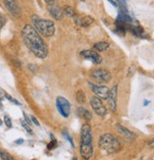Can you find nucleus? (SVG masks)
Returning a JSON list of instances; mask_svg holds the SVG:
<instances>
[{"label": "nucleus", "instance_id": "5701e85b", "mask_svg": "<svg viewBox=\"0 0 154 160\" xmlns=\"http://www.w3.org/2000/svg\"><path fill=\"white\" fill-rule=\"evenodd\" d=\"M63 136H64V138H65V139H67L68 141H69V143L74 147V142H73V139H72V138L68 135V133L67 132H63Z\"/></svg>", "mask_w": 154, "mask_h": 160}, {"label": "nucleus", "instance_id": "b1692460", "mask_svg": "<svg viewBox=\"0 0 154 160\" xmlns=\"http://www.w3.org/2000/svg\"><path fill=\"white\" fill-rule=\"evenodd\" d=\"M22 125H23V127L25 128V129H26L29 134H31V135H32V131H31V129L29 128V124H27V123L25 122V121H22Z\"/></svg>", "mask_w": 154, "mask_h": 160}, {"label": "nucleus", "instance_id": "a878e982", "mask_svg": "<svg viewBox=\"0 0 154 160\" xmlns=\"http://www.w3.org/2000/svg\"><path fill=\"white\" fill-rule=\"evenodd\" d=\"M147 145H148L150 148H154V138L151 139V140H149L148 143H147Z\"/></svg>", "mask_w": 154, "mask_h": 160}, {"label": "nucleus", "instance_id": "9b49d317", "mask_svg": "<svg viewBox=\"0 0 154 160\" xmlns=\"http://www.w3.org/2000/svg\"><path fill=\"white\" fill-rule=\"evenodd\" d=\"M48 12L50 13V15L56 19V20H61L64 18V10H61L58 5L56 4H50L48 5Z\"/></svg>", "mask_w": 154, "mask_h": 160}, {"label": "nucleus", "instance_id": "ddd939ff", "mask_svg": "<svg viewBox=\"0 0 154 160\" xmlns=\"http://www.w3.org/2000/svg\"><path fill=\"white\" fill-rule=\"evenodd\" d=\"M116 129H117V132H118L121 136H123L124 138H126L127 139H129V140L134 139V138H135L134 134H133L132 132H131L129 129H127V128H125L124 126H122L121 124H117V125H116Z\"/></svg>", "mask_w": 154, "mask_h": 160}, {"label": "nucleus", "instance_id": "473e14b6", "mask_svg": "<svg viewBox=\"0 0 154 160\" xmlns=\"http://www.w3.org/2000/svg\"><path fill=\"white\" fill-rule=\"evenodd\" d=\"M73 160H78V159H77V158L75 157V158H73Z\"/></svg>", "mask_w": 154, "mask_h": 160}, {"label": "nucleus", "instance_id": "aec40b11", "mask_svg": "<svg viewBox=\"0 0 154 160\" xmlns=\"http://www.w3.org/2000/svg\"><path fill=\"white\" fill-rule=\"evenodd\" d=\"M0 158L2 160H14L13 157L4 150H0Z\"/></svg>", "mask_w": 154, "mask_h": 160}, {"label": "nucleus", "instance_id": "bb28decb", "mask_svg": "<svg viewBox=\"0 0 154 160\" xmlns=\"http://www.w3.org/2000/svg\"><path fill=\"white\" fill-rule=\"evenodd\" d=\"M31 120H32V121H33L37 126H39V125H40V123L38 122V120L36 119V118H35V117H33V116H32V117H31Z\"/></svg>", "mask_w": 154, "mask_h": 160}, {"label": "nucleus", "instance_id": "4be33fe9", "mask_svg": "<svg viewBox=\"0 0 154 160\" xmlns=\"http://www.w3.org/2000/svg\"><path fill=\"white\" fill-rule=\"evenodd\" d=\"M4 122H5V124H6L7 127H9V128H12V120H11V118H10L9 116H5L4 117Z\"/></svg>", "mask_w": 154, "mask_h": 160}, {"label": "nucleus", "instance_id": "f03ea898", "mask_svg": "<svg viewBox=\"0 0 154 160\" xmlns=\"http://www.w3.org/2000/svg\"><path fill=\"white\" fill-rule=\"evenodd\" d=\"M81 142H80V155L83 159L89 160L94 153L93 148V136L89 124H84L81 127Z\"/></svg>", "mask_w": 154, "mask_h": 160}, {"label": "nucleus", "instance_id": "9d476101", "mask_svg": "<svg viewBox=\"0 0 154 160\" xmlns=\"http://www.w3.org/2000/svg\"><path fill=\"white\" fill-rule=\"evenodd\" d=\"M92 87V90L93 92L97 95V97L99 99H103V100H107L109 97V93H110V89L105 86V85H96V84H90Z\"/></svg>", "mask_w": 154, "mask_h": 160}, {"label": "nucleus", "instance_id": "393cba45", "mask_svg": "<svg viewBox=\"0 0 154 160\" xmlns=\"http://www.w3.org/2000/svg\"><path fill=\"white\" fill-rule=\"evenodd\" d=\"M5 24H6V18L1 13H0V29L4 27Z\"/></svg>", "mask_w": 154, "mask_h": 160}, {"label": "nucleus", "instance_id": "4468645a", "mask_svg": "<svg viewBox=\"0 0 154 160\" xmlns=\"http://www.w3.org/2000/svg\"><path fill=\"white\" fill-rule=\"evenodd\" d=\"M94 22V18L92 16L86 15V16H82L80 18H77L76 19V23L78 26L82 27V28H87L90 25H92Z\"/></svg>", "mask_w": 154, "mask_h": 160}, {"label": "nucleus", "instance_id": "7ed1b4c3", "mask_svg": "<svg viewBox=\"0 0 154 160\" xmlns=\"http://www.w3.org/2000/svg\"><path fill=\"white\" fill-rule=\"evenodd\" d=\"M31 22L33 28L37 30V32L45 37H51L55 33V25L52 21L40 18L37 15L31 16Z\"/></svg>", "mask_w": 154, "mask_h": 160}, {"label": "nucleus", "instance_id": "c756f323", "mask_svg": "<svg viewBox=\"0 0 154 160\" xmlns=\"http://www.w3.org/2000/svg\"><path fill=\"white\" fill-rule=\"evenodd\" d=\"M23 141H24V140L21 138V139H17V140L15 141V143H16V144H22V143H23Z\"/></svg>", "mask_w": 154, "mask_h": 160}, {"label": "nucleus", "instance_id": "f257e3e1", "mask_svg": "<svg viewBox=\"0 0 154 160\" xmlns=\"http://www.w3.org/2000/svg\"><path fill=\"white\" fill-rule=\"evenodd\" d=\"M22 37L25 45L35 56L40 59H45L47 56V46L33 26L25 25L22 29Z\"/></svg>", "mask_w": 154, "mask_h": 160}, {"label": "nucleus", "instance_id": "cd10ccee", "mask_svg": "<svg viewBox=\"0 0 154 160\" xmlns=\"http://www.w3.org/2000/svg\"><path fill=\"white\" fill-rule=\"evenodd\" d=\"M45 1H46L48 5H50V4H53V3L56 1V0H45Z\"/></svg>", "mask_w": 154, "mask_h": 160}, {"label": "nucleus", "instance_id": "dca6fc26", "mask_svg": "<svg viewBox=\"0 0 154 160\" xmlns=\"http://www.w3.org/2000/svg\"><path fill=\"white\" fill-rule=\"evenodd\" d=\"M77 113L79 115V118H83V119H86V120H91L93 118V115L90 111H88L87 109L83 108V107H79L77 109Z\"/></svg>", "mask_w": 154, "mask_h": 160}, {"label": "nucleus", "instance_id": "20e7f679", "mask_svg": "<svg viewBox=\"0 0 154 160\" xmlns=\"http://www.w3.org/2000/svg\"><path fill=\"white\" fill-rule=\"evenodd\" d=\"M99 146L101 150L108 153H114L121 149L120 141L112 134L106 133L102 135L99 141Z\"/></svg>", "mask_w": 154, "mask_h": 160}, {"label": "nucleus", "instance_id": "412c9836", "mask_svg": "<svg viewBox=\"0 0 154 160\" xmlns=\"http://www.w3.org/2000/svg\"><path fill=\"white\" fill-rule=\"evenodd\" d=\"M52 138H53V137H52ZM57 145H58V143H57V141H56V139H52V141H50V143L47 145V149L48 150H54L56 147H57Z\"/></svg>", "mask_w": 154, "mask_h": 160}, {"label": "nucleus", "instance_id": "0eeeda50", "mask_svg": "<svg viewBox=\"0 0 154 160\" xmlns=\"http://www.w3.org/2000/svg\"><path fill=\"white\" fill-rule=\"evenodd\" d=\"M90 104L93 108V110L96 112V114H98L99 117H105L107 115V110L105 105L102 103L101 99L98 98V97H92L90 100Z\"/></svg>", "mask_w": 154, "mask_h": 160}, {"label": "nucleus", "instance_id": "c85d7f7f", "mask_svg": "<svg viewBox=\"0 0 154 160\" xmlns=\"http://www.w3.org/2000/svg\"><path fill=\"white\" fill-rule=\"evenodd\" d=\"M108 1H109L110 3H112V4H113L114 7H117V4H116V2H114L113 0H108Z\"/></svg>", "mask_w": 154, "mask_h": 160}, {"label": "nucleus", "instance_id": "2eb2a0df", "mask_svg": "<svg viewBox=\"0 0 154 160\" xmlns=\"http://www.w3.org/2000/svg\"><path fill=\"white\" fill-rule=\"evenodd\" d=\"M128 30L134 36H137V37H141L144 34V29L140 26H134L132 24H129Z\"/></svg>", "mask_w": 154, "mask_h": 160}, {"label": "nucleus", "instance_id": "423d86ee", "mask_svg": "<svg viewBox=\"0 0 154 160\" xmlns=\"http://www.w3.org/2000/svg\"><path fill=\"white\" fill-rule=\"evenodd\" d=\"M91 77H92V79L96 80L99 82H108L112 79L110 72L104 68L95 69L93 72L91 73Z\"/></svg>", "mask_w": 154, "mask_h": 160}, {"label": "nucleus", "instance_id": "6ab92c4d", "mask_svg": "<svg viewBox=\"0 0 154 160\" xmlns=\"http://www.w3.org/2000/svg\"><path fill=\"white\" fill-rule=\"evenodd\" d=\"M64 14H65V15H67L69 17H76L75 10L72 7H69V6H67V7H65L64 9Z\"/></svg>", "mask_w": 154, "mask_h": 160}, {"label": "nucleus", "instance_id": "6e6552de", "mask_svg": "<svg viewBox=\"0 0 154 160\" xmlns=\"http://www.w3.org/2000/svg\"><path fill=\"white\" fill-rule=\"evenodd\" d=\"M6 9L14 17H20L22 14V9L18 4L17 0H3Z\"/></svg>", "mask_w": 154, "mask_h": 160}, {"label": "nucleus", "instance_id": "1a4fd4ad", "mask_svg": "<svg viewBox=\"0 0 154 160\" xmlns=\"http://www.w3.org/2000/svg\"><path fill=\"white\" fill-rule=\"evenodd\" d=\"M80 55L83 58L92 61L94 63H96V65H99V63H101V62H102V57L96 50L85 49V50L80 52Z\"/></svg>", "mask_w": 154, "mask_h": 160}, {"label": "nucleus", "instance_id": "f3484780", "mask_svg": "<svg viewBox=\"0 0 154 160\" xmlns=\"http://www.w3.org/2000/svg\"><path fill=\"white\" fill-rule=\"evenodd\" d=\"M109 48H110V44L105 41H101L94 45V48L98 51H106Z\"/></svg>", "mask_w": 154, "mask_h": 160}, {"label": "nucleus", "instance_id": "a211bd4d", "mask_svg": "<svg viewBox=\"0 0 154 160\" xmlns=\"http://www.w3.org/2000/svg\"><path fill=\"white\" fill-rule=\"evenodd\" d=\"M76 99H77V102L79 103H84L85 102V94L83 93V91L81 90H79L76 94Z\"/></svg>", "mask_w": 154, "mask_h": 160}, {"label": "nucleus", "instance_id": "72a5a7b5", "mask_svg": "<svg viewBox=\"0 0 154 160\" xmlns=\"http://www.w3.org/2000/svg\"><path fill=\"white\" fill-rule=\"evenodd\" d=\"M80 1H84V0H80Z\"/></svg>", "mask_w": 154, "mask_h": 160}, {"label": "nucleus", "instance_id": "7c9ffc66", "mask_svg": "<svg viewBox=\"0 0 154 160\" xmlns=\"http://www.w3.org/2000/svg\"><path fill=\"white\" fill-rule=\"evenodd\" d=\"M148 103H149V102H147V101H146V102H145V103H144V105H147Z\"/></svg>", "mask_w": 154, "mask_h": 160}, {"label": "nucleus", "instance_id": "2f4dec72", "mask_svg": "<svg viewBox=\"0 0 154 160\" xmlns=\"http://www.w3.org/2000/svg\"><path fill=\"white\" fill-rule=\"evenodd\" d=\"M0 125H2V120L1 119H0Z\"/></svg>", "mask_w": 154, "mask_h": 160}, {"label": "nucleus", "instance_id": "f8f14e48", "mask_svg": "<svg viewBox=\"0 0 154 160\" xmlns=\"http://www.w3.org/2000/svg\"><path fill=\"white\" fill-rule=\"evenodd\" d=\"M116 99H117V85H114L109 93V97L107 100H109V104L110 108L113 112L115 111L116 109Z\"/></svg>", "mask_w": 154, "mask_h": 160}, {"label": "nucleus", "instance_id": "39448f33", "mask_svg": "<svg viewBox=\"0 0 154 160\" xmlns=\"http://www.w3.org/2000/svg\"><path fill=\"white\" fill-rule=\"evenodd\" d=\"M56 107L59 113L64 118H68L70 115L71 105L70 102L64 97H58L56 99Z\"/></svg>", "mask_w": 154, "mask_h": 160}]
</instances>
